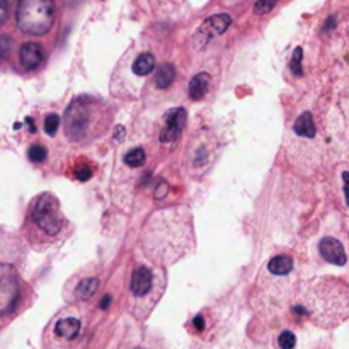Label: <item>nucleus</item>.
I'll return each instance as SVG.
<instances>
[{"label":"nucleus","instance_id":"f257e3e1","mask_svg":"<svg viewBox=\"0 0 349 349\" xmlns=\"http://www.w3.org/2000/svg\"><path fill=\"white\" fill-rule=\"evenodd\" d=\"M109 109L101 99L80 96L65 111L66 138L77 143H89L104 135L109 126Z\"/></svg>","mask_w":349,"mask_h":349},{"label":"nucleus","instance_id":"f03ea898","mask_svg":"<svg viewBox=\"0 0 349 349\" xmlns=\"http://www.w3.org/2000/svg\"><path fill=\"white\" fill-rule=\"evenodd\" d=\"M15 19L22 33L43 36L55 22V0H19Z\"/></svg>","mask_w":349,"mask_h":349},{"label":"nucleus","instance_id":"7ed1b4c3","mask_svg":"<svg viewBox=\"0 0 349 349\" xmlns=\"http://www.w3.org/2000/svg\"><path fill=\"white\" fill-rule=\"evenodd\" d=\"M33 220L48 235H57L61 229V213L58 199L53 194H41L34 203Z\"/></svg>","mask_w":349,"mask_h":349},{"label":"nucleus","instance_id":"20e7f679","mask_svg":"<svg viewBox=\"0 0 349 349\" xmlns=\"http://www.w3.org/2000/svg\"><path fill=\"white\" fill-rule=\"evenodd\" d=\"M232 24V17L229 14H217V15H211L208 17L199 29L196 31L194 38H193V45L196 50H201L203 46L206 45L208 41H211L215 36L218 34H223L227 29Z\"/></svg>","mask_w":349,"mask_h":349},{"label":"nucleus","instance_id":"39448f33","mask_svg":"<svg viewBox=\"0 0 349 349\" xmlns=\"http://www.w3.org/2000/svg\"><path fill=\"white\" fill-rule=\"evenodd\" d=\"M17 295L19 290L17 283L14 280L12 268L10 266H2V274H0V307H2V313L12 310Z\"/></svg>","mask_w":349,"mask_h":349},{"label":"nucleus","instance_id":"423d86ee","mask_svg":"<svg viewBox=\"0 0 349 349\" xmlns=\"http://www.w3.org/2000/svg\"><path fill=\"white\" fill-rule=\"evenodd\" d=\"M187 115L182 108H175L166 113V128L160 133V142L162 143H171L174 140H177L179 133L182 131L184 124H186Z\"/></svg>","mask_w":349,"mask_h":349},{"label":"nucleus","instance_id":"0eeeda50","mask_svg":"<svg viewBox=\"0 0 349 349\" xmlns=\"http://www.w3.org/2000/svg\"><path fill=\"white\" fill-rule=\"evenodd\" d=\"M320 256H322L325 261L331 262L334 266H344L346 264V252H344V247L337 238L332 237H325L319 245Z\"/></svg>","mask_w":349,"mask_h":349},{"label":"nucleus","instance_id":"6e6552de","mask_svg":"<svg viewBox=\"0 0 349 349\" xmlns=\"http://www.w3.org/2000/svg\"><path fill=\"white\" fill-rule=\"evenodd\" d=\"M19 58H21V63L26 70H36L45 60L43 46L38 43H26V45H22Z\"/></svg>","mask_w":349,"mask_h":349},{"label":"nucleus","instance_id":"1a4fd4ad","mask_svg":"<svg viewBox=\"0 0 349 349\" xmlns=\"http://www.w3.org/2000/svg\"><path fill=\"white\" fill-rule=\"evenodd\" d=\"M152 288V271L148 268H136L131 276V293L135 296H143Z\"/></svg>","mask_w":349,"mask_h":349},{"label":"nucleus","instance_id":"9d476101","mask_svg":"<svg viewBox=\"0 0 349 349\" xmlns=\"http://www.w3.org/2000/svg\"><path fill=\"white\" fill-rule=\"evenodd\" d=\"M208 87H210V75L208 73H198L191 78L189 84V97L193 101H199L205 97V94L208 92Z\"/></svg>","mask_w":349,"mask_h":349},{"label":"nucleus","instance_id":"9b49d317","mask_svg":"<svg viewBox=\"0 0 349 349\" xmlns=\"http://www.w3.org/2000/svg\"><path fill=\"white\" fill-rule=\"evenodd\" d=\"M293 129H295V133H298L300 136L313 138V136H315V124H313L312 113L305 111L303 115L298 116V119L295 121V124H293Z\"/></svg>","mask_w":349,"mask_h":349},{"label":"nucleus","instance_id":"f8f14e48","mask_svg":"<svg viewBox=\"0 0 349 349\" xmlns=\"http://www.w3.org/2000/svg\"><path fill=\"white\" fill-rule=\"evenodd\" d=\"M55 332L65 339H72L80 332V322L77 319H61L55 325Z\"/></svg>","mask_w":349,"mask_h":349},{"label":"nucleus","instance_id":"ddd939ff","mask_svg":"<svg viewBox=\"0 0 349 349\" xmlns=\"http://www.w3.org/2000/svg\"><path fill=\"white\" fill-rule=\"evenodd\" d=\"M174 78H175L174 65L164 63V65L159 66V70H157V73H155V85L159 89H167V87H171V84L174 82Z\"/></svg>","mask_w":349,"mask_h":349},{"label":"nucleus","instance_id":"4468645a","mask_svg":"<svg viewBox=\"0 0 349 349\" xmlns=\"http://www.w3.org/2000/svg\"><path fill=\"white\" fill-rule=\"evenodd\" d=\"M268 269L273 274H278V276H285L293 269V259L290 256H276L269 261Z\"/></svg>","mask_w":349,"mask_h":349},{"label":"nucleus","instance_id":"2eb2a0df","mask_svg":"<svg viewBox=\"0 0 349 349\" xmlns=\"http://www.w3.org/2000/svg\"><path fill=\"white\" fill-rule=\"evenodd\" d=\"M155 68V58L152 53H142L133 63V72L140 77H145Z\"/></svg>","mask_w":349,"mask_h":349},{"label":"nucleus","instance_id":"dca6fc26","mask_svg":"<svg viewBox=\"0 0 349 349\" xmlns=\"http://www.w3.org/2000/svg\"><path fill=\"white\" fill-rule=\"evenodd\" d=\"M97 286H99V281L96 280V278H87V280L80 281L75 290V295L78 298H82V300H89L94 293H96Z\"/></svg>","mask_w":349,"mask_h":349},{"label":"nucleus","instance_id":"f3484780","mask_svg":"<svg viewBox=\"0 0 349 349\" xmlns=\"http://www.w3.org/2000/svg\"><path fill=\"white\" fill-rule=\"evenodd\" d=\"M145 160H147V155H145L143 148H133L124 155V164L128 167H140L145 164Z\"/></svg>","mask_w":349,"mask_h":349},{"label":"nucleus","instance_id":"a211bd4d","mask_svg":"<svg viewBox=\"0 0 349 349\" xmlns=\"http://www.w3.org/2000/svg\"><path fill=\"white\" fill-rule=\"evenodd\" d=\"M278 344H280L281 349H293L296 344V337L291 331H285L278 337Z\"/></svg>","mask_w":349,"mask_h":349},{"label":"nucleus","instance_id":"6ab92c4d","mask_svg":"<svg viewBox=\"0 0 349 349\" xmlns=\"http://www.w3.org/2000/svg\"><path fill=\"white\" fill-rule=\"evenodd\" d=\"M27 157H29L31 162H43L46 159V148L43 145H33V147L27 150Z\"/></svg>","mask_w":349,"mask_h":349},{"label":"nucleus","instance_id":"aec40b11","mask_svg":"<svg viewBox=\"0 0 349 349\" xmlns=\"http://www.w3.org/2000/svg\"><path fill=\"white\" fill-rule=\"evenodd\" d=\"M301 57H303V52H301V48H296L295 53H293V58L291 61H290V70L293 72V75H301Z\"/></svg>","mask_w":349,"mask_h":349},{"label":"nucleus","instance_id":"412c9836","mask_svg":"<svg viewBox=\"0 0 349 349\" xmlns=\"http://www.w3.org/2000/svg\"><path fill=\"white\" fill-rule=\"evenodd\" d=\"M278 0H259V2L254 5V14L257 15H262V14H268L269 10H273V7L276 5Z\"/></svg>","mask_w":349,"mask_h":349},{"label":"nucleus","instance_id":"4be33fe9","mask_svg":"<svg viewBox=\"0 0 349 349\" xmlns=\"http://www.w3.org/2000/svg\"><path fill=\"white\" fill-rule=\"evenodd\" d=\"M58 126H60V117H58L57 115H50L45 119V131L48 133L50 136H53L55 133H57Z\"/></svg>","mask_w":349,"mask_h":349},{"label":"nucleus","instance_id":"5701e85b","mask_svg":"<svg viewBox=\"0 0 349 349\" xmlns=\"http://www.w3.org/2000/svg\"><path fill=\"white\" fill-rule=\"evenodd\" d=\"M75 177L78 181H89L92 177V169L91 167H78L75 169Z\"/></svg>","mask_w":349,"mask_h":349},{"label":"nucleus","instance_id":"b1692460","mask_svg":"<svg viewBox=\"0 0 349 349\" xmlns=\"http://www.w3.org/2000/svg\"><path fill=\"white\" fill-rule=\"evenodd\" d=\"M169 193V186H167V182H159V186H157V189H155V198L157 199H160V198H164Z\"/></svg>","mask_w":349,"mask_h":349},{"label":"nucleus","instance_id":"393cba45","mask_svg":"<svg viewBox=\"0 0 349 349\" xmlns=\"http://www.w3.org/2000/svg\"><path fill=\"white\" fill-rule=\"evenodd\" d=\"M193 325L196 331H205V319H203V315H196L193 319Z\"/></svg>","mask_w":349,"mask_h":349},{"label":"nucleus","instance_id":"a878e982","mask_svg":"<svg viewBox=\"0 0 349 349\" xmlns=\"http://www.w3.org/2000/svg\"><path fill=\"white\" fill-rule=\"evenodd\" d=\"M343 181H344V196H346V203L349 206V172H344L343 174Z\"/></svg>","mask_w":349,"mask_h":349},{"label":"nucleus","instance_id":"bb28decb","mask_svg":"<svg viewBox=\"0 0 349 349\" xmlns=\"http://www.w3.org/2000/svg\"><path fill=\"white\" fill-rule=\"evenodd\" d=\"M7 21V2L5 0H0V22H5Z\"/></svg>","mask_w":349,"mask_h":349},{"label":"nucleus","instance_id":"cd10ccee","mask_svg":"<svg viewBox=\"0 0 349 349\" xmlns=\"http://www.w3.org/2000/svg\"><path fill=\"white\" fill-rule=\"evenodd\" d=\"M0 43H2V57L5 58V57H7V52H9V38H7V36H2Z\"/></svg>","mask_w":349,"mask_h":349},{"label":"nucleus","instance_id":"c85d7f7f","mask_svg":"<svg viewBox=\"0 0 349 349\" xmlns=\"http://www.w3.org/2000/svg\"><path fill=\"white\" fill-rule=\"evenodd\" d=\"M115 138H116V140L124 138V128H123V126H116V129H115Z\"/></svg>","mask_w":349,"mask_h":349},{"label":"nucleus","instance_id":"c756f323","mask_svg":"<svg viewBox=\"0 0 349 349\" xmlns=\"http://www.w3.org/2000/svg\"><path fill=\"white\" fill-rule=\"evenodd\" d=\"M109 303H111V296L106 295V296L103 298V301H101V308H103V310H104V308H108Z\"/></svg>","mask_w":349,"mask_h":349},{"label":"nucleus","instance_id":"7c9ffc66","mask_svg":"<svg viewBox=\"0 0 349 349\" xmlns=\"http://www.w3.org/2000/svg\"><path fill=\"white\" fill-rule=\"evenodd\" d=\"M336 26V17H329V21L325 22V27L324 29H332Z\"/></svg>","mask_w":349,"mask_h":349},{"label":"nucleus","instance_id":"2f4dec72","mask_svg":"<svg viewBox=\"0 0 349 349\" xmlns=\"http://www.w3.org/2000/svg\"><path fill=\"white\" fill-rule=\"evenodd\" d=\"M27 124H29V129H31V133H34V124H33V119L31 117H27V121H26Z\"/></svg>","mask_w":349,"mask_h":349}]
</instances>
